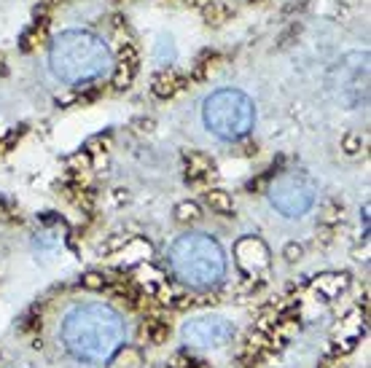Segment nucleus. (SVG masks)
Masks as SVG:
<instances>
[{
	"mask_svg": "<svg viewBox=\"0 0 371 368\" xmlns=\"http://www.w3.org/2000/svg\"><path fill=\"white\" fill-rule=\"evenodd\" d=\"M124 342V320L105 304H81L62 320V344L87 363H105Z\"/></svg>",
	"mask_w": 371,
	"mask_h": 368,
	"instance_id": "nucleus-1",
	"label": "nucleus"
},
{
	"mask_svg": "<svg viewBox=\"0 0 371 368\" xmlns=\"http://www.w3.org/2000/svg\"><path fill=\"white\" fill-rule=\"evenodd\" d=\"M49 67L67 87H84L113 70L108 44L89 30H67L49 49Z\"/></svg>",
	"mask_w": 371,
	"mask_h": 368,
	"instance_id": "nucleus-2",
	"label": "nucleus"
},
{
	"mask_svg": "<svg viewBox=\"0 0 371 368\" xmlns=\"http://www.w3.org/2000/svg\"><path fill=\"white\" fill-rule=\"evenodd\" d=\"M170 266L178 280L197 290L216 288L226 274V259L221 245L202 231H191L175 239L170 247Z\"/></svg>",
	"mask_w": 371,
	"mask_h": 368,
	"instance_id": "nucleus-3",
	"label": "nucleus"
},
{
	"mask_svg": "<svg viewBox=\"0 0 371 368\" xmlns=\"http://www.w3.org/2000/svg\"><path fill=\"white\" fill-rule=\"evenodd\" d=\"M205 127L221 140H240L253 130L256 108L240 89H218L202 105Z\"/></svg>",
	"mask_w": 371,
	"mask_h": 368,
	"instance_id": "nucleus-4",
	"label": "nucleus"
},
{
	"mask_svg": "<svg viewBox=\"0 0 371 368\" xmlns=\"http://www.w3.org/2000/svg\"><path fill=\"white\" fill-rule=\"evenodd\" d=\"M318 189L304 173H283L269 186L272 207L285 218H302L315 204Z\"/></svg>",
	"mask_w": 371,
	"mask_h": 368,
	"instance_id": "nucleus-5",
	"label": "nucleus"
},
{
	"mask_svg": "<svg viewBox=\"0 0 371 368\" xmlns=\"http://www.w3.org/2000/svg\"><path fill=\"white\" fill-rule=\"evenodd\" d=\"M234 323L218 315H199L183 325V342L191 347H226L234 339Z\"/></svg>",
	"mask_w": 371,
	"mask_h": 368,
	"instance_id": "nucleus-6",
	"label": "nucleus"
},
{
	"mask_svg": "<svg viewBox=\"0 0 371 368\" xmlns=\"http://www.w3.org/2000/svg\"><path fill=\"white\" fill-rule=\"evenodd\" d=\"M366 84H369V54L366 51H355L347 54L339 65L334 67L331 76V87L342 89V100L350 105V91H355V103L366 100Z\"/></svg>",
	"mask_w": 371,
	"mask_h": 368,
	"instance_id": "nucleus-7",
	"label": "nucleus"
},
{
	"mask_svg": "<svg viewBox=\"0 0 371 368\" xmlns=\"http://www.w3.org/2000/svg\"><path fill=\"white\" fill-rule=\"evenodd\" d=\"M234 259L240 263V269L248 277H261L269 269V247L259 237H242L234 245Z\"/></svg>",
	"mask_w": 371,
	"mask_h": 368,
	"instance_id": "nucleus-8",
	"label": "nucleus"
},
{
	"mask_svg": "<svg viewBox=\"0 0 371 368\" xmlns=\"http://www.w3.org/2000/svg\"><path fill=\"white\" fill-rule=\"evenodd\" d=\"M210 173H213V161L207 156H202L197 151L186 153V175H189V180H202Z\"/></svg>",
	"mask_w": 371,
	"mask_h": 368,
	"instance_id": "nucleus-9",
	"label": "nucleus"
},
{
	"mask_svg": "<svg viewBox=\"0 0 371 368\" xmlns=\"http://www.w3.org/2000/svg\"><path fill=\"white\" fill-rule=\"evenodd\" d=\"M180 84H183V78H180L175 70H167V73H159V76L153 78L151 91L156 97H173L175 91L180 89Z\"/></svg>",
	"mask_w": 371,
	"mask_h": 368,
	"instance_id": "nucleus-10",
	"label": "nucleus"
},
{
	"mask_svg": "<svg viewBox=\"0 0 371 368\" xmlns=\"http://www.w3.org/2000/svg\"><path fill=\"white\" fill-rule=\"evenodd\" d=\"M315 288L320 290V296L334 299V296H339V293L347 288V277H345V274H326V277H318Z\"/></svg>",
	"mask_w": 371,
	"mask_h": 368,
	"instance_id": "nucleus-11",
	"label": "nucleus"
},
{
	"mask_svg": "<svg viewBox=\"0 0 371 368\" xmlns=\"http://www.w3.org/2000/svg\"><path fill=\"white\" fill-rule=\"evenodd\" d=\"M143 360H140V352L137 349H116L110 355V368H140Z\"/></svg>",
	"mask_w": 371,
	"mask_h": 368,
	"instance_id": "nucleus-12",
	"label": "nucleus"
},
{
	"mask_svg": "<svg viewBox=\"0 0 371 368\" xmlns=\"http://www.w3.org/2000/svg\"><path fill=\"white\" fill-rule=\"evenodd\" d=\"M146 336H148V342H153V344H164L167 336H170V328H167V323L162 317H148L146 320Z\"/></svg>",
	"mask_w": 371,
	"mask_h": 368,
	"instance_id": "nucleus-13",
	"label": "nucleus"
},
{
	"mask_svg": "<svg viewBox=\"0 0 371 368\" xmlns=\"http://www.w3.org/2000/svg\"><path fill=\"white\" fill-rule=\"evenodd\" d=\"M132 78H135V62L121 60L119 65L113 67V87L116 89H127L132 84Z\"/></svg>",
	"mask_w": 371,
	"mask_h": 368,
	"instance_id": "nucleus-14",
	"label": "nucleus"
},
{
	"mask_svg": "<svg viewBox=\"0 0 371 368\" xmlns=\"http://www.w3.org/2000/svg\"><path fill=\"white\" fill-rule=\"evenodd\" d=\"M339 218H342V204L328 199L326 204H323V210H320V226H336Z\"/></svg>",
	"mask_w": 371,
	"mask_h": 368,
	"instance_id": "nucleus-15",
	"label": "nucleus"
},
{
	"mask_svg": "<svg viewBox=\"0 0 371 368\" xmlns=\"http://www.w3.org/2000/svg\"><path fill=\"white\" fill-rule=\"evenodd\" d=\"M207 204H210L213 210H218V213H232V210H234L232 196L226 194V191H210V194H207Z\"/></svg>",
	"mask_w": 371,
	"mask_h": 368,
	"instance_id": "nucleus-16",
	"label": "nucleus"
},
{
	"mask_svg": "<svg viewBox=\"0 0 371 368\" xmlns=\"http://www.w3.org/2000/svg\"><path fill=\"white\" fill-rule=\"evenodd\" d=\"M202 216V210H199V204L197 202H180L178 207H175V218L178 220H197V218Z\"/></svg>",
	"mask_w": 371,
	"mask_h": 368,
	"instance_id": "nucleus-17",
	"label": "nucleus"
},
{
	"mask_svg": "<svg viewBox=\"0 0 371 368\" xmlns=\"http://www.w3.org/2000/svg\"><path fill=\"white\" fill-rule=\"evenodd\" d=\"M84 288L87 290H103L105 288V277L103 274H97V272H89V274H84Z\"/></svg>",
	"mask_w": 371,
	"mask_h": 368,
	"instance_id": "nucleus-18",
	"label": "nucleus"
},
{
	"mask_svg": "<svg viewBox=\"0 0 371 368\" xmlns=\"http://www.w3.org/2000/svg\"><path fill=\"white\" fill-rule=\"evenodd\" d=\"M170 366H173V368H194L197 363H194V360H191L186 352H178L173 360H170Z\"/></svg>",
	"mask_w": 371,
	"mask_h": 368,
	"instance_id": "nucleus-19",
	"label": "nucleus"
},
{
	"mask_svg": "<svg viewBox=\"0 0 371 368\" xmlns=\"http://www.w3.org/2000/svg\"><path fill=\"white\" fill-rule=\"evenodd\" d=\"M345 151H347L350 156L358 153L361 151V140H358V137H347V140H345Z\"/></svg>",
	"mask_w": 371,
	"mask_h": 368,
	"instance_id": "nucleus-20",
	"label": "nucleus"
},
{
	"mask_svg": "<svg viewBox=\"0 0 371 368\" xmlns=\"http://www.w3.org/2000/svg\"><path fill=\"white\" fill-rule=\"evenodd\" d=\"M70 164H73V167H87V164H89V156H87V153H84V151L76 153V156L70 159Z\"/></svg>",
	"mask_w": 371,
	"mask_h": 368,
	"instance_id": "nucleus-21",
	"label": "nucleus"
},
{
	"mask_svg": "<svg viewBox=\"0 0 371 368\" xmlns=\"http://www.w3.org/2000/svg\"><path fill=\"white\" fill-rule=\"evenodd\" d=\"M285 256H288V261H296V256H302V247L288 245V247H285Z\"/></svg>",
	"mask_w": 371,
	"mask_h": 368,
	"instance_id": "nucleus-22",
	"label": "nucleus"
},
{
	"mask_svg": "<svg viewBox=\"0 0 371 368\" xmlns=\"http://www.w3.org/2000/svg\"><path fill=\"white\" fill-rule=\"evenodd\" d=\"M320 368H334V366H331V363H326V366H320Z\"/></svg>",
	"mask_w": 371,
	"mask_h": 368,
	"instance_id": "nucleus-23",
	"label": "nucleus"
},
{
	"mask_svg": "<svg viewBox=\"0 0 371 368\" xmlns=\"http://www.w3.org/2000/svg\"><path fill=\"white\" fill-rule=\"evenodd\" d=\"M0 70H3V60H0Z\"/></svg>",
	"mask_w": 371,
	"mask_h": 368,
	"instance_id": "nucleus-24",
	"label": "nucleus"
}]
</instances>
